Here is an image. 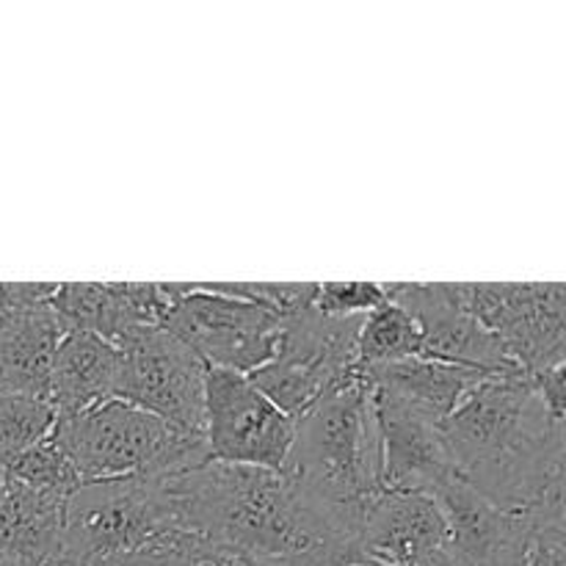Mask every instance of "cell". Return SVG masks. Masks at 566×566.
I'll list each match as a JSON object with an SVG mask.
<instances>
[{
	"mask_svg": "<svg viewBox=\"0 0 566 566\" xmlns=\"http://www.w3.org/2000/svg\"><path fill=\"white\" fill-rule=\"evenodd\" d=\"M453 473L536 523L564 520V409L523 374L490 376L442 423Z\"/></svg>",
	"mask_w": 566,
	"mask_h": 566,
	"instance_id": "6da1fadb",
	"label": "cell"
},
{
	"mask_svg": "<svg viewBox=\"0 0 566 566\" xmlns=\"http://www.w3.org/2000/svg\"><path fill=\"white\" fill-rule=\"evenodd\" d=\"M282 479L335 553H352L365 514L385 495L374 390L363 370L352 385L296 418Z\"/></svg>",
	"mask_w": 566,
	"mask_h": 566,
	"instance_id": "7a4b0ae2",
	"label": "cell"
},
{
	"mask_svg": "<svg viewBox=\"0 0 566 566\" xmlns=\"http://www.w3.org/2000/svg\"><path fill=\"white\" fill-rule=\"evenodd\" d=\"M164 475L175 525L238 558L340 556L276 470L205 462Z\"/></svg>",
	"mask_w": 566,
	"mask_h": 566,
	"instance_id": "3957f363",
	"label": "cell"
},
{
	"mask_svg": "<svg viewBox=\"0 0 566 566\" xmlns=\"http://www.w3.org/2000/svg\"><path fill=\"white\" fill-rule=\"evenodd\" d=\"M50 437L83 484L138 473H177L210 459L202 434H177L164 420L119 398L83 415L55 418Z\"/></svg>",
	"mask_w": 566,
	"mask_h": 566,
	"instance_id": "277c9868",
	"label": "cell"
},
{
	"mask_svg": "<svg viewBox=\"0 0 566 566\" xmlns=\"http://www.w3.org/2000/svg\"><path fill=\"white\" fill-rule=\"evenodd\" d=\"M177 531L164 475L81 484L64 506L61 566H103Z\"/></svg>",
	"mask_w": 566,
	"mask_h": 566,
	"instance_id": "5b68a950",
	"label": "cell"
},
{
	"mask_svg": "<svg viewBox=\"0 0 566 566\" xmlns=\"http://www.w3.org/2000/svg\"><path fill=\"white\" fill-rule=\"evenodd\" d=\"M359 326L363 318H329L310 304L282 321L276 354L249 379L274 407L302 418L315 401L359 376Z\"/></svg>",
	"mask_w": 566,
	"mask_h": 566,
	"instance_id": "8992f818",
	"label": "cell"
},
{
	"mask_svg": "<svg viewBox=\"0 0 566 566\" xmlns=\"http://www.w3.org/2000/svg\"><path fill=\"white\" fill-rule=\"evenodd\" d=\"M175 302L164 329L186 343L208 368L252 376L271 363L282 318L263 304L213 291L210 282H171Z\"/></svg>",
	"mask_w": 566,
	"mask_h": 566,
	"instance_id": "52a82bcc",
	"label": "cell"
},
{
	"mask_svg": "<svg viewBox=\"0 0 566 566\" xmlns=\"http://www.w3.org/2000/svg\"><path fill=\"white\" fill-rule=\"evenodd\" d=\"M116 396L164 420L177 434H202L208 365L160 326L133 332L119 343Z\"/></svg>",
	"mask_w": 566,
	"mask_h": 566,
	"instance_id": "ba28073f",
	"label": "cell"
},
{
	"mask_svg": "<svg viewBox=\"0 0 566 566\" xmlns=\"http://www.w3.org/2000/svg\"><path fill=\"white\" fill-rule=\"evenodd\" d=\"M468 310L523 376L564 368L562 282H464Z\"/></svg>",
	"mask_w": 566,
	"mask_h": 566,
	"instance_id": "9c48e42d",
	"label": "cell"
},
{
	"mask_svg": "<svg viewBox=\"0 0 566 566\" xmlns=\"http://www.w3.org/2000/svg\"><path fill=\"white\" fill-rule=\"evenodd\" d=\"M296 420L269 401L249 376L208 368L202 440L210 459L280 473L291 453Z\"/></svg>",
	"mask_w": 566,
	"mask_h": 566,
	"instance_id": "30bf717a",
	"label": "cell"
},
{
	"mask_svg": "<svg viewBox=\"0 0 566 566\" xmlns=\"http://www.w3.org/2000/svg\"><path fill=\"white\" fill-rule=\"evenodd\" d=\"M387 302L420 326V357L481 374H520L501 343L470 315L464 282H392Z\"/></svg>",
	"mask_w": 566,
	"mask_h": 566,
	"instance_id": "8fae6325",
	"label": "cell"
},
{
	"mask_svg": "<svg viewBox=\"0 0 566 566\" xmlns=\"http://www.w3.org/2000/svg\"><path fill=\"white\" fill-rule=\"evenodd\" d=\"M448 525L451 566H523L536 520L495 506L459 475L434 492Z\"/></svg>",
	"mask_w": 566,
	"mask_h": 566,
	"instance_id": "7c38bea8",
	"label": "cell"
},
{
	"mask_svg": "<svg viewBox=\"0 0 566 566\" xmlns=\"http://www.w3.org/2000/svg\"><path fill=\"white\" fill-rule=\"evenodd\" d=\"M352 556L381 566H451L440 503L418 492H385L365 514Z\"/></svg>",
	"mask_w": 566,
	"mask_h": 566,
	"instance_id": "4fadbf2b",
	"label": "cell"
},
{
	"mask_svg": "<svg viewBox=\"0 0 566 566\" xmlns=\"http://www.w3.org/2000/svg\"><path fill=\"white\" fill-rule=\"evenodd\" d=\"M171 302L169 282H61L50 307L66 332H88L119 346L138 329H164Z\"/></svg>",
	"mask_w": 566,
	"mask_h": 566,
	"instance_id": "5bb4252c",
	"label": "cell"
},
{
	"mask_svg": "<svg viewBox=\"0 0 566 566\" xmlns=\"http://www.w3.org/2000/svg\"><path fill=\"white\" fill-rule=\"evenodd\" d=\"M370 390L381 437L385 492H418L434 497V492L457 475L442 440V426L376 387Z\"/></svg>",
	"mask_w": 566,
	"mask_h": 566,
	"instance_id": "9a60e30c",
	"label": "cell"
},
{
	"mask_svg": "<svg viewBox=\"0 0 566 566\" xmlns=\"http://www.w3.org/2000/svg\"><path fill=\"white\" fill-rule=\"evenodd\" d=\"M66 326L50 304L0 315V392L48 398L50 368Z\"/></svg>",
	"mask_w": 566,
	"mask_h": 566,
	"instance_id": "2e32d148",
	"label": "cell"
},
{
	"mask_svg": "<svg viewBox=\"0 0 566 566\" xmlns=\"http://www.w3.org/2000/svg\"><path fill=\"white\" fill-rule=\"evenodd\" d=\"M119 348L88 332H66L50 368L48 401L59 418L83 415L116 396Z\"/></svg>",
	"mask_w": 566,
	"mask_h": 566,
	"instance_id": "e0dca14e",
	"label": "cell"
},
{
	"mask_svg": "<svg viewBox=\"0 0 566 566\" xmlns=\"http://www.w3.org/2000/svg\"><path fill=\"white\" fill-rule=\"evenodd\" d=\"M365 381L387 396L398 398L415 412L426 415L434 423H446L453 409L464 401L475 385L490 379L492 374L459 368V365L437 363V359L412 357L403 363L381 365V368L363 370Z\"/></svg>",
	"mask_w": 566,
	"mask_h": 566,
	"instance_id": "ac0fdd59",
	"label": "cell"
},
{
	"mask_svg": "<svg viewBox=\"0 0 566 566\" xmlns=\"http://www.w3.org/2000/svg\"><path fill=\"white\" fill-rule=\"evenodd\" d=\"M66 501L9 481L0 497V556L20 566H61Z\"/></svg>",
	"mask_w": 566,
	"mask_h": 566,
	"instance_id": "d6986e66",
	"label": "cell"
},
{
	"mask_svg": "<svg viewBox=\"0 0 566 566\" xmlns=\"http://www.w3.org/2000/svg\"><path fill=\"white\" fill-rule=\"evenodd\" d=\"M420 357V326L398 304L385 302L368 313L359 326L357 359L359 370L403 363Z\"/></svg>",
	"mask_w": 566,
	"mask_h": 566,
	"instance_id": "ffe728a7",
	"label": "cell"
},
{
	"mask_svg": "<svg viewBox=\"0 0 566 566\" xmlns=\"http://www.w3.org/2000/svg\"><path fill=\"white\" fill-rule=\"evenodd\" d=\"M55 418L59 415L48 398L0 392V464L6 468L33 446L48 440Z\"/></svg>",
	"mask_w": 566,
	"mask_h": 566,
	"instance_id": "44dd1931",
	"label": "cell"
},
{
	"mask_svg": "<svg viewBox=\"0 0 566 566\" xmlns=\"http://www.w3.org/2000/svg\"><path fill=\"white\" fill-rule=\"evenodd\" d=\"M6 475L14 484L44 492V495L61 497V501H66L83 484L75 470H72V464L66 462L64 453L59 451L53 437H48L39 446H33L31 451L17 457L14 462L6 464Z\"/></svg>",
	"mask_w": 566,
	"mask_h": 566,
	"instance_id": "7402d4cb",
	"label": "cell"
},
{
	"mask_svg": "<svg viewBox=\"0 0 566 566\" xmlns=\"http://www.w3.org/2000/svg\"><path fill=\"white\" fill-rule=\"evenodd\" d=\"M238 556L216 551L213 545L202 542L199 536L169 531L153 545L130 553V556L114 558L103 566H235Z\"/></svg>",
	"mask_w": 566,
	"mask_h": 566,
	"instance_id": "603a6c76",
	"label": "cell"
},
{
	"mask_svg": "<svg viewBox=\"0 0 566 566\" xmlns=\"http://www.w3.org/2000/svg\"><path fill=\"white\" fill-rule=\"evenodd\" d=\"M387 302L381 282H324L315 287L313 307L329 318H365Z\"/></svg>",
	"mask_w": 566,
	"mask_h": 566,
	"instance_id": "cb8c5ba5",
	"label": "cell"
},
{
	"mask_svg": "<svg viewBox=\"0 0 566 566\" xmlns=\"http://www.w3.org/2000/svg\"><path fill=\"white\" fill-rule=\"evenodd\" d=\"M523 566H566L564 520H545L536 525L534 542Z\"/></svg>",
	"mask_w": 566,
	"mask_h": 566,
	"instance_id": "d4e9b609",
	"label": "cell"
},
{
	"mask_svg": "<svg viewBox=\"0 0 566 566\" xmlns=\"http://www.w3.org/2000/svg\"><path fill=\"white\" fill-rule=\"evenodd\" d=\"M59 282H0V307L9 310H31L53 302Z\"/></svg>",
	"mask_w": 566,
	"mask_h": 566,
	"instance_id": "484cf974",
	"label": "cell"
},
{
	"mask_svg": "<svg viewBox=\"0 0 566 566\" xmlns=\"http://www.w3.org/2000/svg\"><path fill=\"white\" fill-rule=\"evenodd\" d=\"M329 556H302V558H238L235 566H321Z\"/></svg>",
	"mask_w": 566,
	"mask_h": 566,
	"instance_id": "4316f807",
	"label": "cell"
},
{
	"mask_svg": "<svg viewBox=\"0 0 566 566\" xmlns=\"http://www.w3.org/2000/svg\"><path fill=\"white\" fill-rule=\"evenodd\" d=\"M321 566H381L376 562H368V558L352 556V553H343V556H329L321 562Z\"/></svg>",
	"mask_w": 566,
	"mask_h": 566,
	"instance_id": "83f0119b",
	"label": "cell"
},
{
	"mask_svg": "<svg viewBox=\"0 0 566 566\" xmlns=\"http://www.w3.org/2000/svg\"><path fill=\"white\" fill-rule=\"evenodd\" d=\"M6 490H9V475H6V468L0 464V497L6 495Z\"/></svg>",
	"mask_w": 566,
	"mask_h": 566,
	"instance_id": "f1b7e54d",
	"label": "cell"
},
{
	"mask_svg": "<svg viewBox=\"0 0 566 566\" xmlns=\"http://www.w3.org/2000/svg\"><path fill=\"white\" fill-rule=\"evenodd\" d=\"M0 566H20V564L11 562V558H6V556H0Z\"/></svg>",
	"mask_w": 566,
	"mask_h": 566,
	"instance_id": "f546056e",
	"label": "cell"
},
{
	"mask_svg": "<svg viewBox=\"0 0 566 566\" xmlns=\"http://www.w3.org/2000/svg\"><path fill=\"white\" fill-rule=\"evenodd\" d=\"M0 315H3V307H0Z\"/></svg>",
	"mask_w": 566,
	"mask_h": 566,
	"instance_id": "4dcf8cb0",
	"label": "cell"
}]
</instances>
